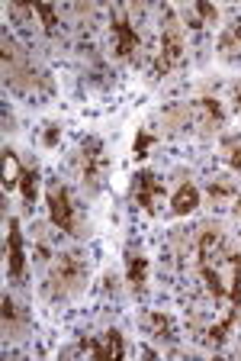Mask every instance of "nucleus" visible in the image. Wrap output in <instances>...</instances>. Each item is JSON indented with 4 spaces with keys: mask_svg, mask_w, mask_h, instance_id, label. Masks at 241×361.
Masks as SVG:
<instances>
[{
    "mask_svg": "<svg viewBox=\"0 0 241 361\" xmlns=\"http://www.w3.org/2000/svg\"><path fill=\"white\" fill-rule=\"evenodd\" d=\"M84 284H87V264H84V258L77 252H65L52 264V271H48L46 293L52 300H71L74 293L84 290Z\"/></svg>",
    "mask_w": 241,
    "mask_h": 361,
    "instance_id": "obj_1",
    "label": "nucleus"
},
{
    "mask_svg": "<svg viewBox=\"0 0 241 361\" xmlns=\"http://www.w3.org/2000/svg\"><path fill=\"white\" fill-rule=\"evenodd\" d=\"M4 75L13 90H36L39 87V71L30 61V55L20 49L13 36L4 30Z\"/></svg>",
    "mask_w": 241,
    "mask_h": 361,
    "instance_id": "obj_2",
    "label": "nucleus"
},
{
    "mask_svg": "<svg viewBox=\"0 0 241 361\" xmlns=\"http://www.w3.org/2000/svg\"><path fill=\"white\" fill-rule=\"evenodd\" d=\"M183 55H187V49H183V26L177 20V10L164 7V30H161V52L155 61V78H164L171 68H177Z\"/></svg>",
    "mask_w": 241,
    "mask_h": 361,
    "instance_id": "obj_3",
    "label": "nucleus"
},
{
    "mask_svg": "<svg viewBox=\"0 0 241 361\" xmlns=\"http://www.w3.org/2000/svg\"><path fill=\"white\" fill-rule=\"evenodd\" d=\"M46 200H48V219H52L55 229H61V233H68V235H81L74 203H71V190L61 180H48Z\"/></svg>",
    "mask_w": 241,
    "mask_h": 361,
    "instance_id": "obj_4",
    "label": "nucleus"
},
{
    "mask_svg": "<svg viewBox=\"0 0 241 361\" xmlns=\"http://www.w3.org/2000/svg\"><path fill=\"white\" fill-rule=\"evenodd\" d=\"M77 171H81V180H84V188L91 190H100V184H103L106 178V152H103V142L100 139H84L81 149H77Z\"/></svg>",
    "mask_w": 241,
    "mask_h": 361,
    "instance_id": "obj_5",
    "label": "nucleus"
},
{
    "mask_svg": "<svg viewBox=\"0 0 241 361\" xmlns=\"http://www.w3.org/2000/svg\"><path fill=\"white\" fill-rule=\"evenodd\" d=\"M193 116H200L196 120V129H200V135H216L219 129H222V123H226V113H222V104H219L216 97H196L193 104Z\"/></svg>",
    "mask_w": 241,
    "mask_h": 361,
    "instance_id": "obj_6",
    "label": "nucleus"
},
{
    "mask_svg": "<svg viewBox=\"0 0 241 361\" xmlns=\"http://www.w3.org/2000/svg\"><path fill=\"white\" fill-rule=\"evenodd\" d=\"M113 36H116V59L119 61H129L132 59V52L138 49V32L132 30V20H129L126 10H113Z\"/></svg>",
    "mask_w": 241,
    "mask_h": 361,
    "instance_id": "obj_7",
    "label": "nucleus"
},
{
    "mask_svg": "<svg viewBox=\"0 0 241 361\" xmlns=\"http://www.w3.org/2000/svg\"><path fill=\"white\" fill-rule=\"evenodd\" d=\"M7 274L20 281L26 274V255H23V233H20V219L10 216L7 223Z\"/></svg>",
    "mask_w": 241,
    "mask_h": 361,
    "instance_id": "obj_8",
    "label": "nucleus"
},
{
    "mask_svg": "<svg viewBox=\"0 0 241 361\" xmlns=\"http://www.w3.org/2000/svg\"><path fill=\"white\" fill-rule=\"evenodd\" d=\"M132 190H136L138 207H142L148 216H155V210H158V207H155V197L164 194V184L158 180V174H155V171H138Z\"/></svg>",
    "mask_w": 241,
    "mask_h": 361,
    "instance_id": "obj_9",
    "label": "nucleus"
},
{
    "mask_svg": "<svg viewBox=\"0 0 241 361\" xmlns=\"http://www.w3.org/2000/svg\"><path fill=\"white\" fill-rule=\"evenodd\" d=\"M4 155L10 158V161H16V184H20V190H23L26 203H32L39 197V165H30V161H23V158L16 155L13 149H4Z\"/></svg>",
    "mask_w": 241,
    "mask_h": 361,
    "instance_id": "obj_10",
    "label": "nucleus"
},
{
    "mask_svg": "<svg viewBox=\"0 0 241 361\" xmlns=\"http://www.w3.org/2000/svg\"><path fill=\"white\" fill-rule=\"evenodd\" d=\"M103 338H106V345L103 342H97V338H84L81 348L84 352H91L93 358H122V355H126V345H122V332L119 329H110Z\"/></svg>",
    "mask_w": 241,
    "mask_h": 361,
    "instance_id": "obj_11",
    "label": "nucleus"
},
{
    "mask_svg": "<svg viewBox=\"0 0 241 361\" xmlns=\"http://www.w3.org/2000/svg\"><path fill=\"white\" fill-rule=\"evenodd\" d=\"M26 332H30V319H26V313L16 307V300L7 293V297H4V336L23 338Z\"/></svg>",
    "mask_w": 241,
    "mask_h": 361,
    "instance_id": "obj_12",
    "label": "nucleus"
},
{
    "mask_svg": "<svg viewBox=\"0 0 241 361\" xmlns=\"http://www.w3.org/2000/svg\"><path fill=\"white\" fill-rule=\"evenodd\" d=\"M126 281L132 287V293H142L145 284H148V258L138 248H129L126 255Z\"/></svg>",
    "mask_w": 241,
    "mask_h": 361,
    "instance_id": "obj_13",
    "label": "nucleus"
},
{
    "mask_svg": "<svg viewBox=\"0 0 241 361\" xmlns=\"http://www.w3.org/2000/svg\"><path fill=\"white\" fill-rule=\"evenodd\" d=\"M196 207H200V190H196L190 180H183L171 197V213L174 216H187V213H193Z\"/></svg>",
    "mask_w": 241,
    "mask_h": 361,
    "instance_id": "obj_14",
    "label": "nucleus"
},
{
    "mask_svg": "<svg viewBox=\"0 0 241 361\" xmlns=\"http://www.w3.org/2000/svg\"><path fill=\"white\" fill-rule=\"evenodd\" d=\"M161 116H164V126L171 133H187L193 126V106L190 104H167Z\"/></svg>",
    "mask_w": 241,
    "mask_h": 361,
    "instance_id": "obj_15",
    "label": "nucleus"
},
{
    "mask_svg": "<svg viewBox=\"0 0 241 361\" xmlns=\"http://www.w3.org/2000/svg\"><path fill=\"white\" fill-rule=\"evenodd\" d=\"M206 194H209L212 203H228V200H235V197H238V180L228 178V174H219V178L209 180Z\"/></svg>",
    "mask_w": 241,
    "mask_h": 361,
    "instance_id": "obj_16",
    "label": "nucleus"
},
{
    "mask_svg": "<svg viewBox=\"0 0 241 361\" xmlns=\"http://www.w3.org/2000/svg\"><path fill=\"white\" fill-rule=\"evenodd\" d=\"M145 326H148L151 336L161 338V342H174V338H177V332H174V319L167 313H161V310H151V313L145 316Z\"/></svg>",
    "mask_w": 241,
    "mask_h": 361,
    "instance_id": "obj_17",
    "label": "nucleus"
},
{
    "mask_svg": "<svg viewBox=\"0 0 241 361\" xmlns=\"http://www.w3.org/2000/svg\"><path fill=\"white\" fill-rule=\"evenodd\" d=\"M238 313H241V310L232 307V313H228L222 323H219V326H209V329L203 332V342H206V345H209V348H219V345H222V342L228 338V332H232V326H235V319H238Z\"/></svg>",
    "mask_w": 241,
    "mask_h": 361,
    "instance_id": "obj_18",
    "label": "nucleus"
},
{
    "mask_svg": "<svg viewBox=\"0 0 241 361\" xmlns=\"http://www.w3.org/2000/svg\"><path fill=\"white\" fill-rule=\"evenodd\" d=\"M235 52H241V20L226 26L222 36H219V55H222V59H232Z\"/></svg>",
    "mask_w": 241,
    "mask_h": 361,
    "instance_id": "obj_19",
    "label": "nucleus"
},
{
    "mask_svg": "<svg viewBox=\"0 0 241 361\" xmlns=\"http://www.w3.org/2000/svg\"><path fill=\"white\" fill-rule=\"evenodd\" d=\"M196 271H200V278H203V284H206V290L216 297V300H222L226 297V284H222V274H219V268H212L209 262H200L196 264Z\"/></svg>",
    "mask_w": 241,
    "mask_h": 361,
    "instance_id": "obj_20",
    "label": "nucleus"
},
{
    "mask_svg": "<svg viewBox=\"0 0 241 361\" xmlns=\"http://www.w3.org/2000/svg\"><path fill=\"white\" fill-rule=\"evenodd\" d=\"M222 155H226L228 165L241 174V133L226 135V139H222Z\"/></svg>",
    "mask_w": 241,
    "mask_h": 361,
    "instance_id": "obj_21",
    "label": "nucleus"
},
{
    "mask_svg": "<svg viewBox=\"0 0 241 361\" xmlns=\"http://www.w3.org/2000/svg\"><path fill=\"white\" fill-rule=\"evenodd\" d=\"M32 10H36L39 16H42V30H46V36H55L58 32V13H55L52 4H32Z\"/></svg>",
    "mask_w": 241,
    "mask_h": 361,
    "instance_id": "obj_22",
    "label": "nucleus"
},
{
    "mask_svg": "<svg viewBox=\"0 0 241 361\" xmlns=\"http://www.w3.org/2000/svg\"><path fill=\"white\" fill-rule=\"evenodd\" d=\"M193 10L200 13V20H206V23H216L219 20V10L212 7V4H203V0H200V4H193Z\"/></svg>",
    "mask_w": 241,
    "mask_h": 361,
    "instance_id": "obj_23",
    "label": "nucleus"
},
{
    "mask_svg": "<svg viewBox=\"0 0 241 361\" xmlns=\"http://www.w3.org/2000/svg\"><path fill=\"white\" fill-rule=\"evenodd\" d=\"M58 135H61V126H58V123H46V133H42V142H46L48 149H55V145H58Z\"/></svg>",
    "mask_w": 241,
    "mask_h": 361,
    "instance_id": "obj_24",
    "label": "nucleus"
},
{
    "mask_svg": "<svg viewBox=\"0 0 241 361\" xmlns=\"http://www.w3.org/2000/svg\"><path fill=\"white\" fill-rule=\"evenodd\" d=\"M151 142H155V139H151L148 133H138V135H136V158H145V155H148V145H151Z\"/></svg>",
    "mask_w": 241,
    "mask_h": 361,
    "instance_id": "obj_25",
    "label": "nucleus"
},
{
    "mask_svg": "<svg viewBox=\"0 0 241 361\" xmlns=\"http://www.w3.org/2000/svg\"><path fill=\"white\" fill-rule=\"evenodd\" d=\"M187 26H190V30H203V20H200V13H196V10H187Z\"/></svg>",
    "mask_w": 241,
    "mask_h": 361,
    "instance_id": "obj_26",
    "label": "nucleus"
},
{
    "mask_svg": "<svg viewBox=\"0 0 241 361\" xmlns=\"http://www.w3.org/2000/svg\"><path fill=\"white\" fill-rule=\"evenodd\" d=\"M235 106H238V110H241V90H238V94H235Z\"/></svg>",
    "mask_w": 241,
    "mask_h": 361,
    "instance_id": "obj_27",
    "label": "nucleus"
},
{
    "mask_svg": "<svg viewBox=\"0 0 241 361\" xmlns=\"http://www.w3.org/2000/svg\"><path fill=\"white\" fill-rule=\"evenodd\" d=\"M235 210H238V213H241V197H238V207H235Z\"/></svg>",
    "mask_w": 241,
    "mask_h": 361,
    "instance_id": "obj_28",
    "label": "nucleus"
}]
</instances>
